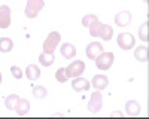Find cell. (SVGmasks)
Listing matches in <instances>:
<instances>
[{
	"instance_id": "27",
	"label": "cell",
	"mask_w": 149,
	"mask_h": 119,
	"mask_svg": "<svg viewBox=\"0 0 149 119\" xmlns=\"http://www.w3.org/2000/svg\"><path fill=\"white\" fill-rule=\"evenodd\" d=\"M0 83H2V73H0Z\"/></svg>"
},
{
	"instance_id": "12",
	"label": "cell",
	"mask_w": 149,
	"mask_h": 119,
	"mask_svg": "<svg viewBox=\"0 0 149 119\" xmlns=\"http://www.w3.org/2000/svg\"><path fill=\"white\" fill-rule=\"evenodd\" d=\"M14 110L17 112L18 116H26L29 112H30V101L27 98H18L15 107H14Z\"/></svg>"
},
{
	"instance_id": "25",
	"label": "cell",
	"mask_w": 149,
	"mask_h": 119,
	"mask_svg": "<svg viewBox=\"0 0 149 119\" xmlns=\"http://www.w3.org/2000/svg\"><path fill=\"white\" fill-rule=\"evenodd\" d=\"M10 75L14 76L15 79H21L22 76H24V73H22V70L18 67V66H12L10 67Z\"/></svg>"
},
{
	"instance_id": "4",
	"label": "cell",
	"mask_w": 149,
	"mask_h": 119,
	"mask_svg": "<svg viewBox=\"0 0 149 119\" xmlns=\"http://www.w3.org/2000/svg\"><path fill=\"white\" fill-rule=\"evenodd\" d=\"M84 70H85V63L82 59H74L66 67V75L67 77H78L84 73Z\"/></svg>"
},
{
	"instance_id": "20",
	"label": "cell",
	"mask_w": 149,
	"mask_h": 119,
	"mask_svg": "<svg viewBox=\"0 0 149 119\" xmlns=\"http://www.w3.org/2000/svg\"><path fill=\"white\" fill-rule=\"evenodd\" d=\"M18 98H19V95H17V94H10V95H8V97L5 98V106H6V109L14 110V107H15Z\"/></svg>"
},
{
	"instance_id": "13",
	"label": "cell",
	"mask_w": 149,
	"mask_h": 119,
	"mask_svg": "<svg viewBox=\"0 0 149 119\" xmlns=\"http://www.w3.org/2000/svg\"><path fill=\"white\" fill-rule=\"evenodd\" d=\"M97 36L100 37L102 40L107 42L112 39V36H113V28H112L110 26H107V24H102L98 26V31H97Z\"/></svg>"
},
{
	"instance_id": "6",
	"label": "cell",
	"mask_w": 149,
	"mask_h": 119,
	"mask_svg": "<svg viewBox=\"0 0 149 119\" xmlns=\"http://www.w3.org/2000/svg\"><path fill=\"white\" fill-rule=\"evenodd\" d=\"M136 39L131 33H121L118 36V46L122 51H130L131 48H134Z\"/></svg>"
},
{
	"instance_id": "11",
	"label": "cell",
	"mask_w": 149,
	"mask_h": 119,
	"mask_svg": "<svg viewBox=\"0 0 149 119\" xmlns=\"http://www.w3.org/2000/svg\"><path fill=\"white\" fill-rule=\"evenodd\" d=\"M102 52H103V46H102V43H98V42H91L88 46H86V57H88L90 59H93V61Z\"/></svg>"
},
{
	"instance_id": "28",
	"label": "cell",
	"mask_w": 149,
	"mask_h": 119,
	"mask_svg": "<svg viewBox=\"0 0 149 119\" xmlns=\"http://www.w3.org/2000/svg\"><path fill=\"white\" fill-rule=\"evenodd\" d=\"M143 2H145V3H148V0H143Z\"/></svg>"
},
{
	"instance_id": "17",
	"label": "cell",
	"mask_w": 149,
	"mask_h": 119,
	"mask_svg": "<svg viewBox=\"0 0 149 119\" xmlns=\"http://www.w3.org/2000/svg\"><path fill=\"white\" fill-rule=\"evenodd\" d=\"M39 63H40L43 67H51V66L55 63L54 52H42V54L39 55Z\"/></svg>"
},
{
	"instance_id": "22",
	"label": "cell",
	"mask_w": 149,
	"mask_h": 119,
	"mask_svg": "<svg viewBox=\"0 0 149 119\" xmlns=\"http://www.w3.org/2000/svg\"><path fill=\"white\" fill-rule=\"evenodd\" d=\"M139 39L142 42H145V43L149 40V37H148V21H145L142 26L139 27Z\"/></svg>"
},
{
	"instance_id": "5",
	"label": "cell",
	"mask_w": 149,
	"mask_h": 119,
	"mask_svg": "<svg viewBox=\"0 0 149 119\" xmlns=\"http://www.w3.org/2000/svg\"><path fill=\"white\" fill-rule=\"evenodd\" d=\"M103 107V94L100 91H95L94 94H91V98L88 101V110L91 113H97L100 112Z\"/></svg>"
},
{
	"instance_id": "10",
	"label": "cell",
	"mask_w": 149,
	"mask_h": 119,
	"mask_svg": "<svg viewBox=\"0 0 149 119\" xmlns=\"http://www.w3.org/2000/svg\"><path fill=\"white\" fill-rule=\"evenodd\" d=\"M107 85H109V79L106 75H95L91 80V86L95 91H102V89L107 88Z\"/></svg>"
},
{
	"instance_id": "18",
	"label": "cell",
	"mask_w": 149,
	"mask_h": 119,
	"mask_svg": "<svg viewBox=\"0 0 149 119\" xmlns=\"http://www.w3.org/2000/svg\"><path fill=\"white\" fill-rule=\"evenodd\" d=\"M134 58L140 63H146L148 61V46L146 45H142V46H137L134 51Z\"/></svg>"
},
{
	"instance_id": "21",
	"label": "cell",
	"mask_w": 149,
	"mask_h": 119,
	"mask_svg": "<svg viewBox=\"0 0 149 119\" xmlns=\"http://www.w3.org/2000/svg\"><path fill=\"white\" fill-rule=\"evenodd\" d=\"M33 95H34L36 98L42 100V98H45L46 95H48V89H46L43 85H37V86L33 88Z\"/></svg>"
},
{
	"instance_id": "15",
	"label": "cell",
	"mask_w": 149,
	"mask_h": 119,
	"mask_svg": "<svg viewBox=\"0 0 149 119\" xmlns=\"http://www.w3.org/2000/svg\"><path fill=\"white\" fill-rule=\"evenodd\" d=\"M60 54L66 59H72V58L76 57V46L72 45V43H63L60 48Z\"/></svg>"
},
{
	"instance_id": "26",
	"label": "cell",
	"mask_w": 149,
	"mask_h": 119,
	"mask_svg": "<svg viewBox=\"0 0 149 119\" xmlns=\"http://www.w3.org/2000/svg\"><path fill=\"white\" fill-rule=\"evenodd\" d=\"M98 26H100V21H94L91 26L88 27V30H90V34L93 36V37H97V31H98Z\"/></svg>"
},
{
	"instance_id": "24",
	"label": "cell",
	"mask_w": 149,
	"mask_h": 119,
	"mask_svg": "<svg viewBox=\"0 0 149 119\" xmlns=\"http://www.w3.org/2000/svg\"><path fill=\"white\" fill-rule=\"evenodd\" d=\"M98 18H97V15H94V14H88V15H85L84 18H82V26L84 27H90L91 24L94 22V21H97Z\"/></svg>"
},
{
	"instance_id": "16",
	"label": "cell",
	"mask_w": 149,
	"mask_h": 119,
	"mask_svg": "<svg viewBox=\"0 0 149 119\" xmlns=\"http://www.w3.org/2000/svg\"><path fill=\"white\" fill-rule=\"evenodd\" d=\"M26 76H27V79L29 80H31V82H34V80H37L40 77V68L37 67L36 64H29L27 67H26Z\"/></svg>"
},
{
	"instance_id": "7",
	"label": "cell",
	"mask_w": 149,
	"mask_h": 119,
	"mask_svg": "<svg viewBox=\"0 0 149 119\" xmlns=\"http://www.w3.org/2000/svg\"><path fill=\"white\" fill-rule=\"evenodd\" d=\"M12 21V10L9 6L2 5L0 6V28H8Z\"/></svg>"
},
{
	"instance_id": "19",
	"label": "cell",
	"mask_w": 149,
	"mask_h": 119,
	"mask_svg": "<svg viewBox=\"0 0 149 119\" xmlns=\"http://www.w3.org/2000/svg\"><path fill=\"white\" fill-rule=\"evenodd\" d=\"M14 49V42L10 37H0V52H10Z\"/></svg>"
},
{
	"instance_id": "14",
	"label": "cell",
	"mask_w": 149,
	"mask_h": 119,
	"mask_svg": "<svg viewBox=\"0 0 149 119\" xmlns=\"http://www.w3.org/2000/svg\"><path fill=\"white\" fill-rule=\"evenodd\" d=\"M140 103L137 100H128L125 103V113L127 116H137L140 113Z\"/></svg>"
},
{
	"instance_id": "8",
	"label": "cell",
	"mask_w": 149,
	"mask_h": 119,
	"mask_svg": "<svg viewBox=\"0 0 149 119\" xmlns=\"http://www.w3.org/2000/svg\"><path fill=\"white\" fill-rule=\"evenodd\" d=\"M91 88V83L86 80V79H84V77H81V76H78V77H74L73 80H72V89L74 91V92H82V91H88Z\"/></svg>"
},
{
	"instance_id": "23",
	"label": "cell",
	"mask_w": 149,
	"mask_h": 119,
	"mask_svg": "<svg viewBox=\"0 0 149 119\" xmlns=\"http://www.w3.org/2000/svg\"><path fill=\"white\" fill-rule=\"evenodd\" d=\"M55 79L58 80V82H66L69 77H67V75H66V67H60L57 71H55Z\"/></svg>"
},
{
	"instance_id": "2",
	"label": "cell",
	"mask_w": 149,
	"mask_h": 119,
	"mask_svg": "<svg viewBox=\"0 0 149 119\" xmlns=\"http://www.w3.org/2000/svg\"><path fill=\"white\" fill-rule=\"evenodd\" d=\"M60 40H61V34L58 31H51L43 42V46H42L43 52H54L60 45Z\"/></svg>"
},
{
	"instance_id": "9",
	"label": "cell",
	"mask_w": 149,
	"mask_h": 119,
	"mask_svg": "<svg viewBox=\"0 0 149 119\" xmlns=\"http://www.w3.org/2000/svg\"><path fill=\"white\" fill-rule=\"evenodd\" d=\"M131 12L130 10H121L118 12V14L115 15V24L118 27H127L130 26V22H131Z\"/></svg>"
},
{
	"instance_id": "3",
	"label": "cell",
	"mask_w": 149,
	"mask_h": 119,
	"mask_svg": "<svg viewBox=\"0 0 149 119\" xmlns=\"http://www.w3.org/2000/svg\"><path fill=\"white\" fill-rule=\"evenodd\" d=\"M113 59H115L113 52H104L103 51L94 61H95V66L98 70H109L112 67V64H113Z\"/></svg>"
},
{
	"instance_id": "1",
	"label": "cell",
	"mask_w": 149,
	"mask_h": 119,
	"mask_svg": "<svg viewBox=\"0 0 149 119\" xmlns=\"http://www.w3.org/2000/svg\"><path fill=\"white\" fill-rule=\"evenodd\" d=\"M45 8V0H27L26 3V9H24V14L27 18L33 19L39 15V12Z\"/></svg>"
}]
</instances>
